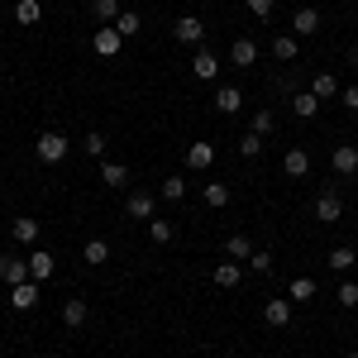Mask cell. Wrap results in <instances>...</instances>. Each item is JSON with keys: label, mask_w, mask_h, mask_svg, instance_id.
I'll return each mask as SVG.
<instances>
[{"label": "cell", "mask_w": 358, "mask_h": 358, "mask_svg": "<svg viewBox=\"0 0 358 358\" xmlns=\"http://www.w3.org/2000/svg\"><path fill=\"white\" fill-rule=\"evenodd\" d=\"M101 182H106V187H124V182H129V167L101 158Z\"/></svg>", "instance_id": "44dd1931"}, {"label": "cell", "mask_w": 358, "mask_h": 358, "mask_svg": "<svg viewBox=\"0 0 358 358\" xmlns=\"http://www.w3.org/2000/svg\"><path fill=\"white\" fill-rule=\"evenodd\" d=\"M330 263L334 273H354V263H358V248H349V244H339V248H330Z\"/></svg>", "instance_id": "ac0fdd59"}, {"label": "cell", "mask_w": 358, "mask_h": 358, "mask_svg": "<svg viewBox=\"0 0 358 358\" xmlns=\"http://www.w3.org/2000/svg\"><path fill=\"white\" fill-rule=\"evenodd\" d=\"M344 358H358V354H344Z\"/></svg>", "instance_id": "7bdbcfd3"}, {"label": "cell", "mask_w": 358, "mask_h": 358, "mask_svg": "<svg viewBox=\"0 0 358 358\" xmlns=\"http://www.w3.org/2000/svg\"><path fill=\"white\" fill-rule=\"evenodd\" d=\"M210 163H215V143H192V148H187V167L206 172Z\"/></svg>", "instance_id": "d6986e66"}, {"label": "cell", "mask_w": 358, "mask_h": 358, "mask_svg": "<svg viewBox=\"0 0 358 358\" xmlns=\"http://www.w3.org/2000/svg\"><path fill=\"white\" fill-rule=\"evenodd\" d=\"M248 5V15H258V20H268V15H273V5L277 0H244Z\"/></svg>", "instance_id": "f35d334b"}, {"label": "cell", "mask_w": 358, "mask_h": 358, "mask_svg": "<svg viewBox=\"0 0 358 358\" xmlns=\"http://www.w3.org/2000/svg\"><path fill=\"white\" fill-rule=\"evenodd\" d=\"M148 234H153V244H172L177 224H172V220H148Z\"/></svg>", "instance_id": "4dcf8cb0"}, {"label": "cell", "mask_w": 358, "mask_h": 358, "mask_svg": "<svg viewBox=\"0 0 358 358\" xmlns=\"http://www.w3.org/2000/svg\"><path fill=\"white\" fill-rule=\"evenodd\" d=\"M34 239H38V220L20 215V220H15V244H34Z\"/></svg>", "instance_id": "83f0119b"}, {"label": "cell", "mask_w": 358, "mask_h": 358, "mask_svg": "<svg viewBox=\"0 0 358 358\" xmlns=\"http://www.w3.org/2000/svg\"><path fill=\"white\" fill-rule=\"evenodd\" d=\"M120 43H124V38H120V29H115V24H106V29L91 34V48H96L101 57H115V53H120Z\"/></svg>", "instance_id": "52a82bcc"}, {"label": "cell", "mask_w": 358, "mask_h": 358, "mask_svg": "<svg viewBox=\"0 0 358 358\" xmlns=\"http://www.w3.org/2000/svg\"><path fill=\"white\" fill-rule=\"evenodd\" d=\"M263 320H268L273 330H287V325H292V296H273V301L263 306Z\"/></svg>", "instance_id": "5b68a950"}, {"label": "cell", "mask_w": 358, "mask_h": 358, "mask_svg": "<svg viewBox=\"0 0 358 358\" xmlns=\"http://www.w3.org/2000/svg\"><path fill=\"white\" fill-rule=\"evenodd\" d=\"M38 15H43L38 0H20V5H15V20H20V24H38Z\"/></svg>", "instance_id": "1f68e13d"}, {"label": "cell", "mask_w": 358, "mask_h": 358, "mask_svg": "<svg viewBox=\"0 0 358 358\" xmlns=\"http://www.w3.org/2000/svg\"><path fill=\"white\" fill-rule=\"evenodd\" d=\"M10 306H15V310H34V306H38V282H20V287H10Z\"/></svg>", "instance_id": "9a60e30c"}, {"label": "cell", "mask_w": 358, "mask_h": 358, "mask_svg": "<svg viewBox=\"0 0 358 358\" xmlns=\"http://www.w3.org/2000/svg\"><path fill=\"white\" fill-rule=\"evenodd\" d=\"M339 101H344L349 110H358V86H344V91H339Z\"/></svg>", "instance_id": "ab89813d"}, {"label": "cell", "mask_w": 358, "mask_h": 358, "mask_svg": "<svg viewBox=\"0 0 358 358\" xmlns=\"http://www.w3.org/2000/svg\"><path fill=\"white\" fill-rule=\"evenodd\" d=\"M248 268H253V273H273V253H268V248H253Z\"/></svg>", "instance_id": "8d00e7d4"}, {"label": "cell", "mask_w": 358, "mask_h": 358, "mask_svg": "<svg viewBox=\"0 0 358 358\" xmlns=\"http://www.w3.org/2000/svg\"><path fill=\"white\" fill-rule=\"evenodd\" d=\"M229 62H234V67H253V62H258V43H253V38H234Z\"/></svg>", "instance_id": "e0dca14e"}, {"label": "cell", "mask_w": 358, "mask_h": 358, "mask_svg": "<svg viewBox=\"0 0 358 358\" xmlns=\"http://www.w3.org/2000/svg\"><path fill=\"white\" fill-rule=\"evenodd\" d=\"M192 77H196V82H215V77H220V57L210 53V48H196V57H192Z\"/></svg>", "instance_id": "277c9868"}, {"label": "cell", "mask_w": 358, "mask_h": 358, "mask_svg": "<svg viewBox=\"0 0 358 358\" xmlns=\"http://www.w3.org/2000/svg\"><path fill=\"white\" fill-rule=\"evenodd\" d=\"M239 263H220V268H215V287H224V292H229V287H239Z\"/></svg>", "instance_id": "f1b7e54d"}, {"label": "cell", "mask_w": 358, "mask_h": 358, "mask_svg": "<svg viewBox=\"0 0 358 358\" xmlns=\"http://www.w3.org/2000/svg\"><path fill=\"white\" fill-rule=\"evenodd\" d=\"M215 110L220 115H239L244 110V91H239V86H220V91H215Z\"/></svg>", "instance_id": "7c38bea8"}, {"label": "cell", "mask_w": 358, "mask_h": 358, "mask_svg": "<svg viewBox=\"0 0 358 358\" xmlns=\"http://www.w3.org/2000/svg\"><path fill=\"white\" fill-rule=\"evenodd\" d=\"M349 62H354V67H358V43H354V48H349Z\"/></svg>", "instance_id": "60d3db41"}, {"label": "cell", "mask_w": 358, "mask_h": 358, "mask_svg": "<svg viewBox=\"0 0 358 358\" xmlns=\"http://www.w3.org/2000/svg\"><path fill=\"white\" fill-rule=\"evenodd\" d=\"M287 296H292V306L310 301V296H315V282H310V277H296V282H292V287H287Z\"/></svg>", "instance_id": "4316f807"}, {"label": "cell", "mask_w": 358, "mask_h": 358, "mask_svg": "<svg viewBox=\"0 0 358 358\" xmlns=\"http://www.w3.org/2000/svg\"><path fill=\"white\" fill-rule=\"evenodd\" d=\"M239 153H244V158H258V153H263V138H258V134H244V138H239Z\"/></svg>", "instance_id": "74e56055"}, {"label": "cell", "mask_w": 358, "mask_h": 358, "mask_svg": "<svg viewBox=\"0 0 358 358\" xmlns=\"http://www.w3.org/2000/svg\"><path fill=\"white\" fill-rule=\"evenodd\" d=\"M292 34H296V38H310V34H320V10H315V5H301V10L292 15Z\"/></svg>", "instance_id": "8992f818"}, {"label": "cell", "mask_w": 358, "mask_h": 358, "mask_svg": "<svg viewBox=\"0 0 358 358\" xmlns=\"http://www.w3.org/2000/svg\"><path fill=\"white\" fill-rule=\"evenodd\" d=\"M334 301L344 306V310H354V306H358V282H339V292H334Z\"/></svg>", "instance_id": "d6a6232c"}, {"label": "cell", "mask_w": 358, "mask_h": 358, "mask_svg": "<svg viewBox=\"0 0 358 358\" xmlns=\"http://www.w3.org/2000/svg\"><path fill=\"white\" fill-rule=\"evenodd\" d=\"M86 320H91V306H86L82 296H72V301L62 306V325H67V330H82Z\"/></svg>", "instance_id": "8fae6325"}, {"label": "cell", "mask_w": 358, "mask_h": 358, "mask_svg": "<svg viewBox=\"0 0 358 358\" xmlns=\"http://www.w3.org/2000/svg\"><path fill=\"white\" fill-rule=\"evenodd\" d=\"M354 182H358V167H354Z\"/></svg>", "instance_id": "b9f144b4"}, {"label": "cell", "mask_w": 358, "mask_h": 358, "mask_svg": "<svg viewBox=\"0 0 358 358\" xmlns=\"http://www.w3.org/2000/svg\"><path fill=\"white\" fill-rule=\"evenodd\" d=\"M306 91H310V96H315V101H320V106H325V101H334V96H339V91H344V86L334 82L330 72H315V77H310V86H306Z\"/></svg>", "instance_id": "9c48e42d"}, {"label": "cell", "mask_w": 358, "mask_h": 358, "mask_svg": "<svg viewBox=\"0 0 358 358\" xmlns=\"http://www.w3.org/2000/svg\"><path fill=\"white\" fill-rule=\"evenodd\" d=\"M206 206H210V210H224V206H229V187H224V182H206Z\"/></svg>", "instance_id": "d4e9b609"}, {"label": "cell", "mask_w": 358, "mask_h": 358, "mask_svg": "<svg viewBox=\"0 0 358 358\" xmlns=\"http://www.w3.org/2000/svg\"><path fill=\"white\" fill-rule=\"evenodd\" d=\"M0 282H5V287H20V282H34V277H29V258H15V253H0Z\"/></svg>", "instance_id": "7a4b0ae2"}, {"label": "cell", "mask_w": 358, "mask_h": 358, "mask_svg": "<svg viewBox=\"0 0 358 358\" xmlns=\"http://www.w3.org/2000/svg\"><path fill=\"white\" fill-rule=\"evenodd\" d=\"M115 29H120V38H134L138 29H143V15H134V10H120V20H115Z\"/></svg>", "instance_id": "cb8c5ba5"}, {"label": "cell", "mask_w": 358, "mask_h": 358, "mask_svg": "<svg viewBox=\"0 0 358 358\" xmlns=\"http://www.w3.org/2000/svg\"><path fill=\"white\" fill-rule=\"evenodd\" d=\"M315 215H320L325 224L339 220V215H344V201H339V192H320V196H315Z\"/></svg>", "instance_id": "5bb4252c"}, {"label": "cell", "mask_w": 358, "mask_h": 358, "mask_svg": "<svg viewBox=\"0 0 358 358\" xmlns=\"http://www.w3.org/2000/svg\"><path fill=\"white\" fill-rule=\"evenodd\" d=\"M187 196V177H167L163 182V201H182Z\"/></svg>", "instance_id": "e575fe53"}, {"label": "cell", "mask_w": 358, "mask_h": 358, "mask_svg": "<svg viewBox=\"0 0 358 358\" xmlns=\"http://www.w3.org/2000/svg\"><path fill=\"white\" fill-rule=\"evenodd\" d=\"M124 215H129V220H153V196H148V192H129Z\"/></svg>", "instance_id": "4fadbf2b"}, {"label": "cell", "mask_w": 358, "mask_h": 358, "mask_svg": "<svg viewBox=\"0 0 358 358\" xmlns=\"http://www.w3.org/2000/svg\"><path fill=\"white\" fill-rule=\"evenodd\" d=\"M53 273H57L53 253H43V248H34V253H29V277H34V282H53Z\"/></svg>", "instance_id": "ba28073f"}, {"label": "cell", "mask_w": 358, "mask_h": 358, "mask_svg": "<svg viewBox=\"0 0 358 358\" xmlns=\"http://www.w3.org/2000/svg\"><path fill=\"white\" fill-rule=\"evenodd\" d=\"M91 20L96 24H115L120 20V0H91Z\"/></svg>", "instance_id": "7402d4cb"}, {"label": "cell", "mask_w": 358, "mask_h": 358, "mask_svg": "<svg viewBox=\"0 0 358 358\" xmlns=\"http://www.w3.org/2000/svg\"><path fill=\"white\" fill-rule=\"evenodd\" d=\"M330 163H334V172H339V177H354V167H358V148H354V143H339Z\"/></svg>", "instance_id": "2e32d148"}, {"label": "cell", "mask_w": 358, "mask_h": 358, "mask_svg": "<svg viewBox=\"0 0 358 358\" xmlns=\"http://www.w3.org/2000/svg\"><path fill=\"white\" fill-rule=\"evenodd\" d=\"M273 124H277V115H273V110H258V115H253V134H258V138L273 134Z\"/></svg>", "instance_id": "836d02e7"}, {"label": "cell", "mask_w": 358, "mask_h": 358, "mask_svg": "<svg viewBox=\"0 0 358 358\" xmlns=\"http://www.w3.org/2000/svg\"><path fill=\"white\" fill-rule=\"evenodd\" d=\"M296 53H301L296 34H277V38H273V57H277V62H292Z\"/></svg>", "instance_id": "ffe728a7"}, {"label": "cell", "mask_w": 358, "mask_h": 358, "mask_svg": "<svg viewBox=\"0 0 358 358\" xmlns=\"http://www.w3.org/2000/svg\"><path fill=\"white\" fill-rule=\"evenodd\" d=\"M224 253H229V258H253V239H248V234H229V239H224Z\"/></svg>", "instance_id": "484cf974"}, {"label": "cell", "mask_w": 358, "mask_h": 358, "mask_svg": "<svg viewBox=\"0 0 358 358\" xmlns=\"http://www.w3.org/2000/svg\"><path fill=\"white\" fill-rule=\"evenodd\" d=\"M82 148L91 153V158H106V134H96V129H91V134L82 138Z\"/></svg>", "instance_id": "d590c367"}, {"label": "cell", "mask_w": 358, "mask_h": 358, "mask_svg": "<svg viewBox=\"0 0 358 358\" xmlns=\"http://www.w3.org/2000/svg\"><path fill=\"white\" fill-rule=\"evenodd\" d=\"M282 172H287V177H306V172H310V153H306L301 143L282 153Z\"/></svg>", "instance_id": "30bf717a"}, {"label": "cell", "mask_w": 358, "mask_h": 358, "mask_svg": "<svg viewBox=\"0 0 358 358\" xmlns=\"http://www.w3.org/2000/svg\"><path fill=\"white\" fill-rule=\"evenodd\" d=\"M67 138L57 134V129H48V134H38V143H34V153H38V163H62L67 158Z\"/></svg>", "instance_id": "6da1fadb"}, {"label": "cell", "mask_w": 358, "mask_h": 358, "mask_svg": "<svg viewBox=\"0 0 358 358\" xmlns=\"http://www.w3.org/2000/svg\"><path fill=\"white\" fill-rule=\"evenodd\" d=\"M172 34H177V43H192V48H201V43H206V24H201L196 15H182V20L172 24Z\"/></svg>", "instance_id": "3957f363"}, {"label": "cell", "mask_w": 358, "mask_h": 358, "mask_svg": "<svg viewBox=\"0 0 358 358\" xmlns=\"http://www.w3.org/2000/svg\"><path fill=\"white\" fill-rule=\"evenodd\" d=\"M292 110L301 115V120H315V115H320V101H315L310 91H296V96H292Z\"/></svg>", "instance_id": "603a6c76"}, {"label": "cell", "mask_w": 358, "mask_h": 358, "mask_svg": "<svg viewBox=\"0 0 358 358\" xmlns=\"http://www.w3.org/2000/svg\"><path fill=\"white\" fill-rule=\"evenodd\" d=\"M86 263H91V268L110 263V244H106V239H91V244H86Z\"/></svg>", "instance_id": "f546056e"}]
</instances>
